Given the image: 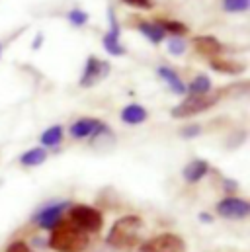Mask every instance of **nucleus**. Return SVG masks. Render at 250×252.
<instances>
[{"mask_svg": "<svg viewBox=\"0 0 250 252\" xmlns=\"http://www.w3.org/2000/svg\"><path fill=\"white\" fill-rule=\"evenodd\" d=\"M88 233L70 221H61L49 237V247L55 252H84L88 249Z\"/></svg>", "mask_w": 250, "mask_h": 252, "instance_id": "nucleus-1", "label": "nucleus"}, {"mask_svg": "<svg viewBox=\"0 0 250 252\" xmlns=\"http://www.w3.org/2000/svg\"><path fill=\"white\" fill-rule=\"evenodd\" d=\"M141 229H143V219L139 215H125L114 223L106 243L114 249H131L139 243Z\"/></svg>", "mask_w": 250, "mask_h": 252, "instance_id": "nucleus-2", "label": "nucleus"}, {"mask_svg": "<svg viewBox=\"0 0 250 252\" xmlns=\"http://www.w3.org/2000/svg\"><path fill=\"white\" fill-rule=\"evenodd\" d=\"M219 102V94H203V96H193L189 94L184 98L176 108H172V118H191L201 112H207Z\"/></svg>", "mask_w": 250, "mask_h": 252, "instance_id": "nucleus-3", "label": "nucleus"}, {"mask_svg": "<svg viewBox=\"0 0 250 252\" xmlns=\"http://www.w3.org/2000/svg\"><path fill=\"white\" fill-rule=\"evenodd\" d=\"M68 221L72 225H76L78 229H82L84 233H98L104 225V217L98 209L90 207V205H74L70 207L68 213Z\"/></svg>", "mask_w": 250, "mask_h": 252, "instance_id": "nucleus-4", "label": "nucleus"}, {"mask_svg": "<svg viewBox=\"0 0 250 252\" xmlns=\"http://www.w3.org/2000/svg\"><path fill=\"white\" fill-rule=\"evenodd\" d=\"M141 252H184L186 251V245L184 241L174 235V233H162V235H156L153 239H149L147 243L141 245Z\"/></svg>", "mask_w": 250, "mask_h": 252, "instance_id": "nucleus-5", "label": "nucleus"}, {"mask_svg": "<svg viewBox=\"0 0 250 252\" xmlns=\"http://www.w3.org/2000/svg\"><path fill=\"white\" fill-rule=\"evenodd\" d=\"M108 74H110V63L102 61L100 57L90 55L86 59V64H84V72L80 76V86L82 88H90V86L102 82Z\"/></svg>", "mask_w": 250, "mask_h": 252, "instance_id": "nucleus-6", "label": "nucleus"}, {"mask_svg": "<svg viewBox=\"0 0 250 252\" xmlns=\"http://www.w3.org/2000/svg\"><path fill=\"white\" fill-rule=\"evenodd\" d=\"M108 22H110V32L104 35L102 45H104V49H106L110 55L122 57V55L127 53V49H125L124 43H122V28H120V24H118V20H116L114 8H108Z\"/></svg>", "mask_w": 250, "mask_h": 252, "instance_id": "nucleus-7", "label": "nucleus"}, {"mask_svg": "<svg viewBox=\"0 0 250 252\" xmlns=\"http://www.w3.org/2000/svg\"><path fill=\"white\" fill-rule=\"evenodd\" d=\"M68 133H70L72 139H86V137L96 139L98 135L108 133V127L104 126L100 120H94V118H80V120H76V122L70 126Z\"/></svg>", "mask_w": 250, "mask_h": 252, "instance_id": "nucleus-8", "label": "nucleus"}, {"mask_svg": "<svg viewBox=\"0 0 250 252\" xmlns=\"http://www.w3.org/2000/svg\"><path fill=\"white\" fill-rule=\"evenodd\" d=\"M217 213L225 219H245L249 217L250 205L243 197H225L217 203Z\"/></svg>", "mask_w": 250, "mask_h": 252, "instance_id": "nucleus-9", "label": "nucleus"}, {"mask_svg": "<svg viewBox=\"0 0 250 252\" xmlns=\"http://www.w3.org/2000/svg\"><path fill=\"white\" fill-rule=\"evenodd\" d=\"M62 211H64V203L47 205V207H43V209L37 213L35 221H37V225H39L41 229H49V231H53V229L62 221Z\"/></svg>", "mask_w": 250, "mask_h": 252, "instance_id": "nucleus-10", "label": "nucleus"}, {"mask_svg": "<svg viewBox=\"0 0 250 252\" xmlns=\"http://www.w3.org/2000/svg\"><path fill=\"white\" fill-rule=\"evenodd\" d=\"M193 47L197 53L205 55V57H215L223 53V43L213 37V35H197L193 37Z\"/></svg>", "mask_w": 250, "mask_h": 252, "instance_id": "nucleus-11", "label": "nucleus"}, {"mask_svg": "<svg viewBox=\"0 0 250 252\" xmlns=\"http://www.w3.org/2000/svg\"><path fill=\"white\" fill-rule=\"evenodd\" d=\"M158 76L168 84V88L174 92V94H178V96H184L188 90H186V84H184V80L178 76V72L174 70V68H170V66H158Z\"/></svg>", "mask_w": 250, "mask_h": 252, "instance_id": "nucleus-12", "label": "nucleus"}, {"mask_svg": "<svg viewBox=\"0 0 250 252\" xmlns=\"http://www.w3.org/2000/svg\"><path fill=\"white\" fill-rule=\"evenodd\" d=\"M207 172H209V162H207V160H201V158H195V160L188 162L182 174H184V180H186V182L195 184V182H199Z\"/></svg>", "mask_w": 250, "mask_h": 252, "instance_id": "nucleus-13", "label": "nucleus"}, {"mask_svg": "<svg viewBox=\"0 0 250 252\" xmlns=\"http://www.w3.org/2000/svg\"><path fill=\"white\" fill-rule=\"evenodd\" d=\"M147 118H149V112L139 104H129L122 110V122L127 126H139L147 122Z\"/></svg>", "mask_w": 250, "mask_h": 252, "instance_id": "nucleus-14", "label": "nucleus"}, {"mask_svg": "<svg viewBox=\"0 0 250 252\" xmlns=\"http://www.w3.org/2000/svg\"><path fill=\"white\" fill-rule=\"evenodd\" d=\"M139 32L151 41V43H155V45H158V43H162L164 39H166V33L162 32V28L156 24V22H147V20H143V22H139Z\"/></svg>", "mask_w": 250, "mask_h": 252, "instance_id": "nucleus-15", "label": "nucleus"}, {"mask_svg": "<svg viewBox=\"0 0 250 252\" xmlns=\"http://www.w3.org/2000/svg\"><path fill=\"white\" fill-rule=\"evenodd\" d=\"M47 160V151L43 147H35V149H30L26 151L22 157H20V162L24 166H39Z\"/></svg>", "mask_w": 250, "mask_h": 252, "instance_id": "nucleus-16", "label": "nucleus"}, {"mask_svg": "<svg viewBox=\"0 0 250 252\" xmlns=\"http://www.w3.org/2000/svg\"><path fill=\"white\" fill-rule=\"evenodd\" d=\"M156 24L162 28L164 33H170L172 37H182V35L188 33V26L182 24L180 20H166V18H160Z\"/></svg>", "mask_w": 250, "mask_h": 252, "instance_id": "nucleus-17", "label": "nucleus"}, {"mask_svg": "<svg viewBox=\"0 0 250 252\" xmlns=\"http://www.w3.org/2000/svg\"><path fill=\"white\" fill-rule=\"evenodd\" d=\"M211 68L217 72H225V74H241L247 70V66L241 63H233V61H225V59H211Z\"/></svg>", "mask_w": 250, "mask_h": 252, "instance_id": "nucleus-18", "label": "nucleus"}, {"mask_svg": "<svg viewBox=\"0 0 250 252\" xmlns=\"http://www.w3.org/2000/svg\"><path fill=\"white\" fill-rule=\"evenodd\" d=\"M186 90H189V94H193V96L209 94V90H211V80H209V76H205V74H197V76L189 82V86H186Z\"/></svg>", "mask_w": 250, "mask_h": 252, "instance_id": "nucleus-19", "label": "nucleus"}, {"mask_svg": "<svg viewBox=\"0 0 250 252\" xmlns=\"http://www.w3.org/2000/svg\"><path fill=\"white\" fill-rule=\"evenodd\" d=\"M62 141V127L53 126L41 133V145L43 147H57Z\"/></svg>", "mask_w": 250, "mask_h": 252, "instance_id": "nucleus-20", "label": "nucleus"}, {"mask_svg": "<svg viewBox=\"0 0 250 252\" xmlns=\"http://www.w3.org/2000/svg\"><path fill=\"white\" fill-rule=\"evenodd\" d=\"M250 8V0H223V10L229 14L247 12Z\"/></svg>", "mask_w": 250, "mask_h": 252, "instance_id": "nucleus-21", "label": "nucleus"}, {"mask_svg": "<svg viewBox=\"0 0 250 252\" xmlns=\"http://www.w3.org/2000/svg\"><path fill=\"white\" fill-rule=\"evenodd\" d=\"M66 20H68L74 28H82V26L88 22V14H86L84 10H80V8H72V10L66 14Z\"/></svg>", "mask_w": 250, "mask_h": 252, "instance_id": "nucleus-22", "label": "nucleus"}, {"mask_svg": "<svg viewBox=\"0 0 250 252\" xmlns=\"http://www.w3.org/2000/svg\"><path fill=\"white\" fill-rule=\"evenodd\" d=\"M166 45H168V53L170 55H176V57L184 55V51H186V41L182 37H170L166 41Z\"/></svg>", "mask_w": 250, "mask_h": 252, "instance_id": "nucleus-23", "label": "nucleus"}, {"mask_svg": "<svg viewBox=\"0 0 250 252\" xmlns=\"http://www.w3.org/2000/svg\"><path fill=\"white\" fill-rule=\"evenodd\" d=\"M124 4L131 8H141V10H151L153 8V0H122Z\"/></svg>", "mask_w": 250, "mask_h": 252, "instance_id": "nucleus-24", "label": "nucleus"}, {"mask_svg": "<svg viewBox=\"0 0 250 252\" xmlns=\"http://www.w3.org/2000/svg\"><path fill=\"white\" fill-rule=\"evenodd\" d=\"M6 252H33L24 241H16V243H12L8 249H6Z\"/></svg>", "mask_w": 250, "mask_h": 252, "instance_id": "nucleus-25", "label": "nucleus"}, {"mask_svg": "<svg viewBox=\"0 0 250 252\" xmlns=\"http://www.w3.org/2000/svg\"><path fill=\"white\" fill-rule=\"evenodd\" d=\"M199 133H201V127L199 126H189V127H184V129H182V137H188V139L197 137Z\"/></svg>", "mask_w": 250, "mask_h": 252, "instance_id": "nucleus-26", "label": "nucleus"}, {"mask_svg": "<svg viewBox=\"0 0 250 252\" xmlns=\"http://www.w3.org/2000/svg\"><path fill=\"white\" fill-rule=\"evenodd\" d=\"M41 41H43V35H41V33H39V35H37V39H35V41H33V49H37V47H39V45H41Z\"/></svg>", "mask_w": 250, "mask_h": 252, "instance_id": "nucleus-27", "label": "nucleus"}, {"mask_svg": "<svg viewBox=\"0 0 250 252\" xmlns=\"http://www.w3.org/2000/svg\"><path fill=\"white\" fill-rule=\"evenodd\" d=\"M0 57H2V43H0Z\"/></svg>", "mask_w": 250, "mask_h": 252, "instance_id": "nucleus-28", "label": "nucleus"}]
</instances>
